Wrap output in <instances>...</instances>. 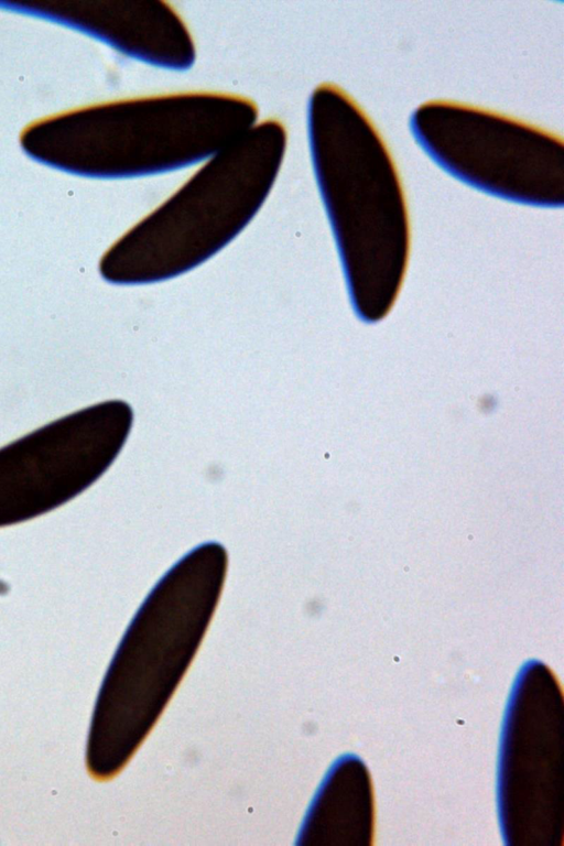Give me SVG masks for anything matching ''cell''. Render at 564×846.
<instances>
[{"instance_id": "obj_1", "label": "cell", "mask_w": 564, "mask_h": 846, "mask_svg": "<svg viewBox=\"0 0 564 846\" xmlns=\"http://www.w3.org/2000/svg\"><path fill=\"white\" fill-rule=\"evenodd\" d=\"M245 95L194 89L89 104L21 131L33 160L77 176L130 180L198 166L259 121Z\"/></svg>"}, {"instance_id": "obj_2", "label": "cell", "mask_w": 564, "mask_h": 846, "mask_svg": "<svg viewBox=\"0 0 564 846\" xmlns=\"http://www.w3.org/2000/svg\"><path fill=\"white\" fill-rule=\"evenodd\" d=\"M314 180L356 308L392 305L409 254L404 189L391 153L367 113L323 82L306 105Z\"/></svg>"}, {"instance_id": "obj_3", "label": "cell", "mask_w": 564, "mask_h": 846, "mask_svg": "<svg viewBox=\"0 0 564 846\" xmlns=\"http://www.w3.org/2000/svg\"><path fill=\"white\" fill-rule=\"evenodd\" d=\"M288 143L283 121L259 120L107 249L99 262L102 279L122 285L166 281L216 256L265 204Z\"/></svg>"}, {"instance_id": "obj_4", "label": "cell", "mask_w": 564, "mask_h": 846, "mask_svg": "<svg viewBox=\"0 0 564 846\" xmlns=\"http://www.w3.org/2000/svg\"><path fill=\"white\" fill-rule=\"evenodd\" d=\"M415 142L448 175L517 204L563 205L562 138L476 106L430 100L410 117Z\"/></svg>"}, {"instance_id": "obj_5", "label": "cell", "mask_w": 564, "mask_h": 846, "mask_svg": "<svg viewBox=\"0 0 564 846\" xmlns=\"http://www.w3.org/2000/svg\"><path fill=\"white\" fill-rule=\"evenodd\" d=\"M216 605L196 579L165 573L129 625L115 658L142 662L133 668L111 665L101 686L122 684L147 670L110 730L86 749L89 773L99 780L113 777L135 750L141 736L161 709L152 676V662L166 696L182 676L208 627Z\"/></svg>"}, {"instance_id": "obj_6", "label": "cell", "mask_w": 564, "mask_h": 846, "mask_svg": "<svg viewBox=\"0 0 564 846\" xmlns=\"http://www.w3.org/2000/svg\"><path fill=\"white\" fill-rule=\"evenodd\" d=\"M133 412L121 400L67 414L0 448V528L29 521L74 499L115 462Z\"/></svg>"}, {"instance_id": "obj_7", "label": "cell", "mask_w": 564, "mask_h": 846, "mask_svg": "<svg viewBox=\"0 0 564 846\" xmlns=\"http://www.w3.org/2000/svg\"><path fill=\"white\" fill-rule=\"evenodd\" d=\"M0 6L67 25L128 58L162 70L187 72L197 59L187 23L164 0L6 1Z\"/></svg>"}]
</instances>
